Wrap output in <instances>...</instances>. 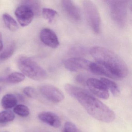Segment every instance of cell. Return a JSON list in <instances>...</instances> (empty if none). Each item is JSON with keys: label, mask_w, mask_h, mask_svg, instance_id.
<instances>
[{"label": "cell", "mask_w": 132, "mask_h": 132, "mask_svg": "<svg viewBox=\"0 0 132 132\" xmlns=\"http://www.w3.org/2000/svg\"><path fill=\"white\" fill-rule=\"evenodd\" d=\"M64 88L66 92L77 100L93 118L104 122L114 121L116 118L114 112L88 91L69 84H66Z\"/></svg>", "instance_id": "1"}, {"label": "cell", "mask_w": 132, "mask_h": 132, "mask_svg": "<svg viewBox=\"0 0 132 132\" xmlns=\"http://www.w3.org/2000/svg\"><path fill=\"white\" fill-rule=\"evenodd\" d=\"M90 53L96 63L109 71L113 79H121L128 75L129 70L126 64L112 51L103 47L96 46L90 49Z\"/></svg>", "instance_id": "2"}, {"label": "cell", "mask_w": 132, "mask_h": 132, "mask_svg": "<svg viewBox=\"0 0 132 132\" xmlns=\"http://www.w3.org/2000/svg\"><path fill=\"white\" fill-rule=\"evenodd\" d=\"M17 64L22 74L31 79L42 81L47 78L46 71L30 58L20 57L18 60Z\"/></svg>", "instance_id": "3"}, {"label": "cell", "mask_w": 132, "mask_h": 132, "mask_svg": "<svg viewBox=\"0 0 132 132\" xmlns=\"http://www.w3.org/2000/svg\"><path fill=\"white\" fill-rule=\"evenodd\" d=\"M105 2L113 20L119 27H125L127 22L129 1L110 0Z\"/></svg>", "instance_id": "4"}, {"label": "cell", "mask_w": 132, "mask_h": 132, "mask_svg": "<svg viewBox=\"0 0 132 132\" xmlns=\"http://www.w3.org/2000/svg\"><path fill=\"white\" fill-rule=\"evenodd\" d=\"M83 6L89 26L94 33L99 34L101 29V20L98 8L92 1H83Z\"/></svg>", "instance_id": "5"}, {"label": "cell", "mask_w": 132, "mask_h": 132, "mask_svg": "<svg viewBox=\"0 0 132 132\" xmlns=\"http://www.w3.org/2000/svg\"><path fill=\"white\" fill-rule=\"evenodd\" d=\"M39 90L43 97L54 103L60 102L64 98L62 93L57 88L52 85H42L39 87Z\"/></svg>", "instance_id": "6"}, {"label": "cell", "mask_w": 132, "mask_h": 132, "mask_svg": "<svg viewBox=\"0 0 132 132\" xmlns=\"http://www.w3.org/2000/svg\"><path fill=\"white\" fill-rule=\"evenodd\" d=\"M86 84L90 91L99 98L104 100L109 98L108 89L101 80L95 78H89L87 79Z\"/></svg>", "instance_id": "7"}, {"label": "cell", "mask_w": 132, "mask_h": 132, "mask_svg": "<svg viewBox=\"0 0 132 132\" xmlns=\"http://www.w3.org/2000/svg\"><path fill=\"white\" fill-rule=\"evenodd\" d=\"M15 15L19 23L23 27L30 24L35 15L33 10L29 6L24 4L16 8Z\"/></svg>", "instance_id": "8"}, {"label": "cell", "mask_w": 132, "mask_h": 132, "mask_svg": "<svg viewBox=\"0 0 132 132\" xmlns=\"http://www.w3.org/2000/svg\"><path fill=\"white\" fill-rule=\"evenodd\" d=\"M91 62L79 57L69 59L64 62V65L66 69L72 72H77L79 70L89 71Z\"/></svg>", "instance_id": "9"}, {"label": "cell", "mask_w": 132, "mask_h": 132, "mask_svg": "<svg viewBox=\"0 0 132 132\" xmlns=\"http://www.w3.org/2000/svg\"><path fill=\"white\" fill-rule=\"evenodd\" d=\"M40 38L41 41L49 47L55 48L59 46L57 36L53 30L49 28L42 29L40 33Z\"/></svg>", "instance_id": "10"}, {"label": "cell", "mask_w": 132, "mask_h": 132, "mask_svg": "<svg viewBox=\"0 0 132 132\" xmlns=\"http://www.w3.org/2000/svg\"><path fill=\"white\" fill-rule=\"evenodd\" d=\"M62 6L64 11L72 20L75 22H79L81 20V11L73 1L70 0L62 1Z\"/></svg>", "instance_id": "11"}, {"label": "cell", "mask_w": 132, "mask_h": 132, "mask_svg": "<svg viewBox=\"0 0 132 132\" xmlns=\"http://www.w3.org/2000/svg\"><path fill=\"white\" fill-rule=\"evenodd\" d=\"M38 117L42 122L55 128H59L61 125L59 117L54 113L43 112L39 114Z\"/></svg>", "instance_id": "12"}, {"label": "cell", "mask_w": 132, "mask_h": 132, "mask_svg": "<svg viewBox=\"0 0 132 132\" xmlns=\"http://www.w3.org/2000/svg\"><path fill=\"white\" fill-rule=\"evenodd\" d=\"M89 71L95 75L103 76L113 79V77L109 71L102 65L97 63L91 62Z\"/></svg>", "instance_id": "13"}, {"label": "cell", "mask_w": 132, "mask_h": 132, "mask_svg": "<svg viewBox=\"0 0 132 132\" xmlns=\"http://www.w3.org/2000/svg\"><path fill=\"white\" fill-rule=\"evenodd\" d=\"M25 78V76L22 73L14 72L10 74L7 77L0 79V82L11 84H17L23 81Z\"/></svg>", "instance_id": "14"}, {"label": "cell", "mask_w": 132, "mask_h": 132, "mask_svg": "<svg viewBox=\"0 0 132 132\" xmlns=\"http://www.w3.org/2000/svg\"><path fill=\"white\" fill-rule=\"evenodd\" d=\"M18 100L15 95L7 94L3 97L1 102L2 106L6 109H11L17 105Z\"/></svg>", "instance_id": "15"}, {"label": "cell", "mask_w": 132, "mask_h": 132, "mask_svg": "<svg viewBox=\"0 0 132 132\" xmlns=\"http://www.w3.org/2000/svg\"><path fill=\"white\" fill-rule=\"evenodd\" d=\"M3 18L4 24L10 30L15 31L18 30L19 27L17 23L11 15L7 13L4 14Z\"/></svg>", "instance_id": "16"}, {"label": "cell", "mask_w": 132, "mask_h": 132, "mask_svg": "<svg viewBox=\"0 0 132 132\" xmlns=\"http://www.w3.org/2000/svg\"><path fill=\"white\" fill-rule=\"evenodd\" d=\"M100 80L103 82L107 89L111 91L112 94L114 96H117L119 94V89L116 82L106 78H101Z\"/></svg>", "instance_id": "17"}, {"label": "cell", "mask_w": 132, "mask_h": 132, "mask_svg": "<svg viewBox=\"0 0 132 132\" xmlns=\"http://www.w3.org/2000/svg\"><path fill=\"white\" fill-rule=\"evenodd\" d=\"M15 45L14 43H11L8 45L0 54V60L5 61L10 58L15 51Z\"/></svg>", "instance_id": "18"}, {"label": "cell", "mask_w": 132, "mask_h": 132, "mask_svg": "<svg viewBox=\"0 0 132 132\" xmlns=\"http://www.w3.org/2000/svg\"><path fill=\"white\" fill-rule=\"evenodd\" d=\"M15 114L11 110H5L0 112V123H4L13 121Z\"/></svg>", "instance_id": "19"}, {"label": "cell", "mask_w": 132, "mask_h": 132, "mask_svg": "<svg viewBox=\"0 0 132 132\" xmlns=\"http://www.w3.org/2000/svg\"><path fill=\"white\" fill-rule=\"evenodd\" d=\"M14 112L22 117H26L29 116L30 110L27 106L20 104L16 105L13 109Z\"/></svg>", "instance_id": "20"}, {"label": "cell", "mask_w": 132, "mask_h": 132, "mask_svg": "<svg viewBox=\"0 0 132 132\" xmlns=\"http://www.w3.org/2000/svg\"><path fill=\"white\" fill-rule=\"evenodd\" d=\"M42 14L45 19L47 20L49 23H52L57 14V13L53 9L45 8L42 10Z\"/></svg>", "instance_id": "21"}, {"label": "cell", "mask_w": 132, "mask_h": 132, "mask_svg": "<svg viewBox=\"0 0 132 132\" xmlns=\"http://www.w3.org/2000/svg\"><path fill=\"white\" fill-rule=\"evenodd\" d=\"M24 2V4L29 6L33 10L35 15H36V16L39 15L40 13V5L38 1H27Z\"/></svg>", "instance_id": "22"}, {"label": "cell", "mask_w": 132, "mask_h": 132, "mask_svg": "<svg viewBox=\"0 0 132 132\" xmlns=\"http://www.w3.org/2000/svg\"><path fill=\"white\" fill-rule=\"evenodd\" d=\"M64 132H81V131L73 123L67 122L65 123Z\"/></svg>", "instance_id": "23"}, {"label": "cell", "mask_w": 132, "mask_h": 132, "mask_svg": "<svg viewBox=\"0 0 132 132\" xmlns=\"http://www.w3.org/2000/svg\"><path fill=\"white\" fill-rule=\"evenodd\" d=\"M23 92L27 96L33 98H35L37 97L38 94L37 91L34 88L30 86H28L24 88Z\"/></svg>", "instance_id": "24"}, {"label": "cell", "mask_w": 132, "mask_h": 132, "mask_svg": "<svg viewBox=\"0 0 132 132\" xmlns=\"http://www.w3.org/2000/svg\"><path fill=\"white\" fill-rule=\"evenodd\" d=\"M86 49L82 46H76L70 50V53L74 55H83L86 52Z\"/></svg>", "instance_id": "25"}, {"label": "cell", "mask_w": 132, "mask_h": 132, "mask_svg": "<svg viewBox=\"0 0 132 132\" xmlns=\"http://www.w3.org/2000/svg\"><path fill=\"white\" fill-rule=\"evenodd\" d=\"M86 76L83 74H80L77 76L76 78V80L79 83L84 84L86 83Z\"/></svg>", "instance_id": "26"}, {"label": "cell", "mask_w": 132, "mask_h": 132, "mask_svg": "<svg viewBox=\"0 0 132 132\" xmlns=\"http://www.w3.org/2000/svg\"><path fill=\"white\" fill-rule=\"evenodd\" d=\"M3 35L0 32V51L3 49Z\"/></svg>", "instance_id": "27"}, {"label": "cell", "mask_w": 132, "mask_h": 132, "mask_svg": "<svg viewBox=\"0 0 132 132\" xmlns=\"http://www.w3.org/2000/svg\"><path fill=\"white\" fill-rule=\"evenodd\" d=\"M0 91H1V89H0Z\"/></svg>", "instance_id": "28"}]
</instances>
